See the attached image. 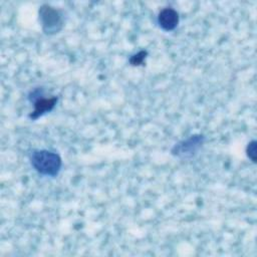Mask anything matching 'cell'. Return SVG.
Here are the masks:
<instances>
[{
  "instance_id": "obj_1",
  "label": "cell",
  "mask_w": 257,
  "mask_h": 257,
  "mask_svg": "<svg viewBox=\"0 0 257 257\" xmlns=\"http://www.w3.org/2000/svg\"><path fill=\"white\" fill-rule=\"evenodd\" d=\"M30 163L38 174L49 177L57 176L62 166L59 155L47 150H34L30 155Z\"/></svg>"
},
{
  "instance_id": "obj_2",
  "label": "cell",
  "mask_w": 257,
  "mask_h": 257,
  "mask_svg": "<svg viewBox=\"0 0 257 257\" xmlns=\"http://www.w3.org/2000/svg\"><path fill=\"white\" fill-rule=\"evenodd\" d=\"M39 19L42 25V30L46 34L58 33L63 26L61 12L50 5H42L39 9Z\"/></svg>"
},
{
  "instance_id": "obj_3",
  "label": "cell",
  "mask_w": 257,
  "mask_h": 257,
  "mask_svg": "<svg viewBox=\"0 0 257 257\" xmlns=\"http://www.w3.org/2000/svg\"><path fill=\"white\" fill-rule=\"evenodd\" d=\"M204 141L205 137L203 135H193L176 144L172 149V154L181 159L192 158L201 149Z\"/></svg>"
},
{
  "instance_id": "obj_4",
  "label": "cell",
  "mask_w": 257,
  "mask_h": 257,
  "mask_svg": "<svg viewBox=\"0 0 257 257\" xmlns=\"http://www.w3.org/2000/svg\"><path fill=\"white\" fill-rule=\"evenodd\" d=\"M29 98L34 101V110L29 114L31 119H36L47 111H50L57 102V97L52 96L49 98L43 97L40 89H36L30 93Z\"/></svg>"
},
{
  "instance_id": "obj_5",
  "label": "cell",
  "mask_w": 257,
  "mask_h": 257,
  "mask_svg": "<svg viewBox=\"0 0 257 257\" xmlns=\"http://www.w3.org/2000/svg\"><path fill=\"white\" fill-rule=\"evenodd\" d=\"M158 23L163 30L172 31L179 23V14L173 8H164L158 15Z\"/></svg>"
},
{
  "instance_id": "obj_6",
  "label": "cell",
  "mask_w": 257,
  "mask_h": 257,
  "mask_svg": "<svg viewBox=\"0 0 257 257\" xmlns=\"http://www.w3.org/2000/svg\"><path fill=\"white\" fill-rule=\"evenodd\" d=\"M148 52L145 51V50H142L140 52H138L137 54L133 55L131 58H130V62L132 65H140L143 63V61L145 60L146 56H147Z\"/></svg>"
},
{
  "instance_id": "obj_7",
  "label": "cell",
  "mask_w": 257,
  "mask_h": 257,
  "mask_svg": "<svg viewBox=\"0 0 257 257\" xmlns=\"http://www.w3.org/2000/svg\"><path fill=\"white\" fill-rule=\"evenodd\" d=\"M256 142L255 141H252L248 144L247 148H246V153H247V156L248 158L253 162L255 163L256 162Z\"/></svg>"
}]
</instances>
